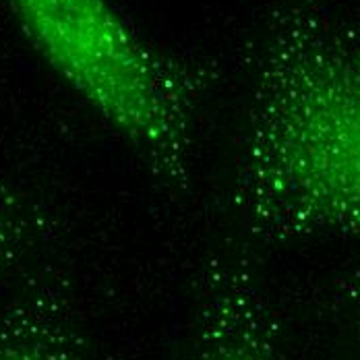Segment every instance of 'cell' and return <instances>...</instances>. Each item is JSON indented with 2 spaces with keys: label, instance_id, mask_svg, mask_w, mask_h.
Returning a JSON list of instances; mask_svg holds the SVG:
<instances>
[{
  "label": "cell",
  "instance_id": "8992f818",
  "mask_svg": "<svg viewBox=\"0 0 360 360\" xmlns=\"http://www.w3.org/2000/svg\"><path fill=\"white\" fill-rule=\"evenodd\" d=\"M340 302L344 304V309L348 313V319H350V323L356 329L360 338V269L354 271L348 280L342 282Z\"/></svg>",
  "mask_w": 360,
  "mask_h": 360
},
{
  "label": "cell",
  "instance_id": "3957f363",
  "mask_svg": "<svg viewBox=\"0 0 360 360\" xmlns=\"http://www.w3.org/2000/svg\"><path fill=\"white\" fill-rule=\"evenodd\" d=\"M184 360H284L251 261L243 252L226 249L207 259Z\"/></svg>",
  "mask_w": 360,
  "mask_h": 360
},
{
  "label": "cell",
  "instance_id": "277c9868",
  "mask_svg": "<svg viewBox=\"0 0 360 360\" xmlns=\"http://www.w3.org/2000/svg\"><path fill=\"white\" fill-rule=\"evenodd\" d=\"M0 360H91L58 282L36 278L4 309Z\"/></svg>",
  "mask_w": 360,
  "mask_h": 360
},
{
  "label": "cell",
  "instance_id": "5b68a950",
  "mask_svg": "<svg viewBox=\"0 0 360 360\" xmlns=\"http://www.w3.org/2000/svg\"><path fill=\"white\" fill-rule=\"evenodd\" d=\"M36 234L34 217L17 193L0 179V280L25 255Z\"/></svg>",
  "mask_w": 360,
  "mask_h": 360
},
{
  "label": "cell",
  "instance_id": "6da1fadb",
  "mask_svg": "<svg viewBox=\"0 0 360 360\" xmlns=\"http://www.w3.org/2000/svg\"><path fill=\"white\" fill-rule=\"evenodd\" d=\"M232 205L263 243L360 238V27L309 4L251 46Z\"/></svg>",
  "mask_w": 360,
  "mask_h": 360
},
{
  "label": "cell",
  "instance_id": "7a4b0ae2",
  "mask_svg": "<svg viewBox=\"0 0 360 360\" xmlns=\"http://www.w3.org/2000/svg\"><path fill=\"white\" fill-rule=\"evenodd\" d=\"M4 4L48 69L133 147L155 182L184 193L214 69L151 44L110 0Z\"/></svg>",
  "mask_w": 360,
  "mask_h": 360
}]
</instances>
